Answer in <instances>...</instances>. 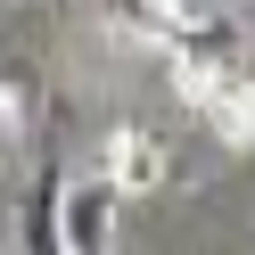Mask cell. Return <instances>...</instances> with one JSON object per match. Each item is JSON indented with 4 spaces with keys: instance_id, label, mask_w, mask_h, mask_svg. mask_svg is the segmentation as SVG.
<instances>
[{
    "instance_id": "2",
    "label": "cell",
    "mask_w": 255,
    "mask_h": 255,
    "mask_svg": "<svg viewBox=\"0 0 255 255\" xmlns=\"http://www.w3.org/2000/svg\"><path fill=\"white\" fill-rule=\"evenodd\" d=\"M116 214L124 198L91 173V181H66L58 189V247L66 255H116Z\"/></svg>"
},
{
    "instance_id": "4",
    "label": "cell",
    "mask_w": 255,
    "mask_h": 255,
    "mask_svg": "<svg viewBox=\"0 0 255 255\" xmlns=\"http://www.w3.org/2000/svg\"><path fill=\"white\" fill-rule=\"evenodd\" d=\"M58 189H66V181L41 173V189L25 198V214H17V247L25 255H66V247H58Z\"/></svg>"
},
{
    "instance_id": "5",
    "label": "cell",
    "mask_w": 255,
    "mask_h": 255,
    "mask_svg": "<svg viewBox=\"0 0 255 255\" xmlns=\"http://www.w3.org/2000/svg\"><path fill=\"white\" fill-rule=\"evenodd\" d=\"M25 116H33V99H25V83H8L0 74V165L25 148Z\"/></svg>"
},
{
    "instance_id": "1",
    "label": "cell",
    "mask_w": 255,
    "mask_h": 255,
    "mask_svg": "<svg viewBox=\"0 0 255 255\" xmlns=\"http://www.w3.org/2000/svg\"><path fill=\"white\" fill-rule=\"evenodd\" d=\"M165 74H173V91H181V99L198 107L206 124H214V140H231V148H255V74L239 66V58L165 50Z\"/></svg>"
},
{
    "instance_id": "3",
    "label": "cell",
    "mask_w": 255,
    "mask_h": 255,
    "mask_svg": "<svg viewBox=\"0 0 255 255\" xmlns=\"http://www.w3.org/2000/svg\"><path fill=\"white\" fill-rule=\"evenodd\" d=\"M99 181L116 189V198H148L156 181H165V140L140 132V124H116L99 148Z\"/></svg>"
}]
</instances>
